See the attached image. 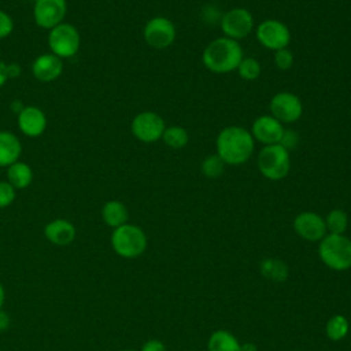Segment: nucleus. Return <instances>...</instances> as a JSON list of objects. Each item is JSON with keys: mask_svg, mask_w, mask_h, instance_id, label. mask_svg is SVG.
Returning <instances> with one entry per match:
<instances>
[{"mask_svg": "<svg viewBox=\"0 0 351 351\" xmlns=\"http://www.w3.org/2000/svg\"><path fill=\"white\" fill-rule=\"evenodd\" d=\"M255 140L250 130L243 126H226L217 138V155L229 166H240L245 163L254 154Z\"/></svg>", "mask_w": 351, "mask_h": 351, "instance_id": "f257e3e1", "label": "nucleus"}, {"mask_svg": "<svg viewBox=\"0 0 351 351\" xmlns=\"http://www.w3.org/2000/svg\"><path fill=\"white\" fill-rule=\"evenodd\" d=\"M243 58V49L239 41L225 36L208 43L202 53L204 67L214 74H228L234 71Z\"/></svg>", "mask_w": 351, "mask_h": 351, "instance_id": "f03ea898", "label": "nucleus"}, {"mask_svg": "<svg viewBox=\"0 0 351 351\" xmlns=\"http://www.w3.org/2000/svg\"><path fill=\"white\" fill-rule=\"evenodd\" d=\"M319 259L332 270L343 271L351 267V240L344 234H326L318 245Z\"/></svg>", "mask_w": 351, "mask_h": 351, "instance_id": "7ed1b4c3", "label": "nucleus"}, {"mask_svg": "<svg viewBox=\"0 0 351 351\" xmlns=\"http://www.w3.org/2000/svg\"><path fill=\"white\" fill-rule=\"evenodd\" d=\"M110 241L114 252L125 259H134L143 255L147 248V234L140 226L133 223L115 228Z\"/></svg>", "mask_w": 351, "mask_h": 351, "instance_id": "20e7f679", "label": "nucleus"}, {"mask_svg": "<svg viewBox=\"0 0 351 351\" xmlns=\"http://www.w3.org/2000/svg\"><path fill=\"white\" fill-rule=\"evenodd\" d=\"M256 166L265 178L280 181L285 178L291 170L289 152L280 144L265 145L258 154Z\"/></svg>", "mask_w": 351, "mask_h": 351, "instance_id": "39448f33", "label": "nucleus"}, {"mask_svg": "<svg viewBox=\"0 0 351 351\" xmlns=\"http://www.w3.org/2000/svg\"><path fill=\"white\" fill-rule=\"evenodd\" d=\"M81 45V36L77 27L71 23L62 22L52 27L48 33V47L51 53L60 59L73 58Z\"/></svg>", "mask_w": 351, "mask_h": 351, "instance_id": "423d86ee", "label": "nucleus"}, {"mask_svg": "<svg viewBox=\"0 0 351 351\" xmlns=\"http://www.w3.org/2000/svg\"><path fill=\"white\" fill-rule=\"evenodd\" d=\"M177 32L174 23L162 15L152 16L143 29V37L145 43L154 49H166L176 40Z\"/></svg>", "mask_w": 351, "mask_h": 351, "instance_id": "0eeeda50", "label": "nucleus"}, {"mask_svg": "<svg viewBox=\"0 0 351 351\" xmlns=\"http://www.w3.org/2000/svg\"><path fill=\"white\" fill-rule=\"evenodd\" d=\"M165 129L166 125L163 118L155 111H141L132 119L130 123L133 136L138 141L147 144L162 140Z\"/></svg>", "mask_w": 351, "mask_h": 351, "instance_id": "6e6552de", "label": "nucleus"}, {"mask_svg": "<svg viewBox=\"0 0 351 351\" xmlns=\"http://www.w3.org/2000/svg\"><path fill=\"white\" fill-rule=\"evenodd\" d=\"M255 36L262 47L274 52L288 48V44L291 43L289 27L277 19H266L261 22L255 30Z\"/></svg>", "mask_w": 351, "mask_h": 351, "instance_id": "1a4fd4ad", "label": "nucleus"}, {"mask_svg": "<svg viewBox=\"0 0 351 351\" xmlns=\"http://www.w3.org/2000/svg\"><path fill=\"white\" fill-rule=\"evenodd\" d=\"M219 26L225 37L239 41L252 32L254 16L247 8L236 7L222 14Z\"/></svg>", "mask_w": 351, "mask_h": 351, "instance_id": "9d476101", "label": "nucleus"}, {"mask_svg": "<svg viewBox=\"0 0 351 351\" xmlns=\"http://www.w3.org/2000/svg\"><path fill=\"white\" fill-rule=\"evenodd\" d=\"M269 110L270 115L281 123H293L303 115V103L295 93L278 92L270 99Z\"/></svg>", "mask_w": 351, "mask_h": 351, "instance_id": "9b49d317", "label": "nucleus"}, {"mask_svg": "<svg viewBox=\"0 0 351 351\" xmlns=\"http://www.w3.org/2000/svg\"><path fill=\"white\" fill-rule=\"evenodd\" d=\"M67 14L66 0H34L33 18L37 26L51 30L63 22Z\"/></svg>", "mask_w": 351, "mask_h": 351, "instance_id": "f8f14e48", "label": "nucleus"}, {"mask_svg": "<svg viewBox=\"0 0 351 351\" xmlns=\"http://www.w3.org/2000/svg\"><path fill=\"white\" fill-rule=\"evenodd\" d=\"M293 230L307 241H321L326 236L325 219L313 211H303L293 219Z\"/></svg>", "mask_w": 351, "mask_h": 351, "instance_id": "ddd939ff", "label": "nucleus"}, {"mask_svg": "<svg viewBox=\"0 0 351 351\" xmlns=\"http://www.w3.org/2000/svg\"><path fill=\"white\" fill-rule=\"evenodd\" d=\"M282 123L271 115L258 117L251 126V134L255 141L262 143L263 145L278 144L284 133Z\"/></svg>", "mask_w": 351, "mask_h": 351, "instance_id": "4468645a", "label": "nucleus"}, {"mask_svg": "<svg viewBox=\"0 0 351 351\" xmlns=\"http://www.w3.org/2000/svg\"><path fill=\"white\" fill-rule=\"evenodd\" d=\"M16 115V123L22 134L27 137H38L45 132L47 117L40 107L25 106Z\"/></svg>", "mask_w": 351, "mask_h": 351, "instance_id": "2eb2a0df", "label": "nucleus"}, {"mask_svg": "<svg viewBox=\"0 0 351 351\" xmlns=\"http://www.w3.org/2000/svg\"><path fill=\"white\" fill-rule=\"evenodd\" d=\"M63 60L53 53H43L33 60L32 74L40 82H52L60 77Z\"/></svg>", "mask_w": 351, "mask_h": 351, "instance_id": "dca6fc26", "label": "nucleus"}, {"mask_svg": "<svg viewBox=\"0 0 351 351\" xmlns=\"http://www.w3.org/2000/svg\"><path fill=\"white\" fill-rule=\"evenodd\" d=\"M45 239L59 247L69 245L77 236V229L73 222L64 218H56L49 221L44 228Z\"/></svg>", "mask_w": 351, "mask_h": 351, "instance_id": "f3484780", "label": "nucleus"}, {"mask_svg": "<svg viewBox=\"0 0 351 351\" xmlns=\"http://www.w3.org/2000/svg\"><path fill=\"white\" fill-rule=\"evenodd\" d=\"M22 155L21 140L8 130H0V167H8Z\"/></svg>", "mask_w": 351, "mask_h": 351, "instance_id": "a211bd4d", "label": "nucleus"}, {"mask_svg": "<svg viewBox=\"0 0 351 351\" xmlns=\"http://www.w3.org/2000/svg\"><path fill=\"white\" fill-rule=\"evenodd\" d=\"M101 219L107 226L115 229L128 223L129 211L121 200H108L101 207Z\"/></svg>", "mask_w": 351, "mask_h": 351, "instance_id": "6ab92c4d", "label": "nucleus"}, {"mask_svg": "<svg viewBox=\"0 0 351 351\" xmlns=\"http://www.w3.org/2000/svg\"><path fill=\"white\" fill-rule=\"evenodd\" d=\"M5 177L15 189H25L33 182V170L27 163L16 160L7 167Z\"/></svg>", "mask_w": 351, "mask_h": 351, "instance_id": "aec40b11", "label": "nucleus"}, {"mask_svg": "<svg viewBox=\"0 0 351 351\" xmlns=\"http://www.w3.org/2000/svg\"><path fill=\"white\" fill-rule=\"evenodd\" d=\"M208 351H241V344L237 337L225 329H218L211 333L207 344Z\"/></svg>", "mask_w": 351, "mask_h": 351, "instance_id": "412c9836", "label": "nucleus"}, {"mask_svg": "<svg viewBox=\"0 0 351 351\" xmlns=\"http://www.w3.org/2000/svg\"><path fill=\"white\" fill-rule=\"evenodd\" d=\"M259 271L265 278H269L276 282H282L288 277V266L274 258H266L259 263Z\"/></svg>", "mask_w": 351, "mask_h": 351, "instance_id": "4be33fe9", "label": "nucleus"}, {"mask_svg": "<svg viewBox=\"0 0 351 351\" xmlns=\"http://www.w3.org/2000/svg\"><path fill=\"white\" fill-rule=\"evenodd\" d=\"M162 140L169 148L181 149L188 144L189 134L182 126L173 125V126H166V129L163 132V136H162Z\"/></svg>", "mask_w": 351, "mask_h": 351, "instance_id": "5701e85b", "label": "nucleus"}, {"mask_svg": "<svg viewBox=\"0 0 351 351\" xmlns=\"http://www.w3.org/2000/svg\"><path fill=\"white\" fill-rule=\"evenodd\" d=\"M348 225L347 213L341 208H333L325 217V226L326 232L333 234H343Z\"/></svg>", "mask_w": 351, "mask_h": 351, "instance_id": "b1692460", "label": "nucleus"}, {"mask_svg": "<svg viewBox=\"0 0 351 351\" xmlns=\"http://www.w3.org/2000/svg\"><path fill=\"white\" fill-rule=\"evenodd\" d=\"M325 332H326L328 339H330L333 341H339V340L344 339L348 333V321H347V318L341 314H336V315L330 317L329 321L326 322Z\"/></svg>", "mask_w": 351, "mask_h": 351, "instance_id": "393cba45", "label": "nucleus"}, {"mask_svg": "<svg viewBox=\"0 0 351 351\" xmlns=\"http://www.w3.org/2000/svg\"><path fill=\"white\" fill-rule=\"evenodd\" d=\"M223 170L225 163L217 154L207 155L200 163V171L207 178H217L223 173Z\"/></svg>", "mask_w": 351, "mask_h": 351, "instance_id": "a878e982", "label": "nucleus"}, {"mask_svg": "<svg viewBox=\"0 0 351 351\" xmlns=\"http://www.w3.org/2000/svg\"><path fill=\"white\" fill-rule=\"evenodd\" d=\"M236 70H237L239 75L245 81H254L261 75V64L252 56L243 58Z\"/></svg>", "mask_w": 351, "mask_h": 351, "instance_id": "bb28decb", "label": "nucleus"}, {"mask_svg": "<svg viewBox=\"0 0 351 351\" xmlns=\"http://www.w3.org/2000/svg\"><path fill=\"white\" fill-rule=\"evenodd\" d=\"M16 197V189L7 181H0V208H5L14 203Z\"/></svg>", "mask_w": 351, "mask_h": 351, "instance_id": "cd10ccee", "label": "nucleus"}, {"mask_svg": "<svg viewBox=\"0 0 351 351\" xmlns=\"http://www.w3.org/2000/svg\"><path fill=\"white\" fill-rule=\"evenodd\" d=\"M274 64L278 70L287 71L293 66V53L288 48H282L274 52Z\"/></svg>", "mask_w": 351, "mask_h": 351, "instance_id": "c85d7f7f", "label": "nucleus"}, {"mask_svg": "<svg viewBox=\"0 0 351 351\" xmlns=\"http://www.w3.org/2000/svg\"><path fill=\"white\" fill-rule=\"evenodd\" d=\"M21 75V67L18 63H4L0 60V88L11 78Z\"/></svg>", "mask_w": 351, "mask_h": 351, "instance_id": "c756f323", "label": "nucleus"}, {"mask_svg": "<svg viewBox=\"0 0 351 351\" xmlns=\"http://www.w3.org/2000/svg\"><path fill=\"white\" fill-rule=\"evenodd\" d=\"M281 147H284L288 152L295 149L299 144V134L295 130L291 129H284V133L281 136V140L278 143Z\"/></svg>", "mask_w": 351, "mask_h": 351, "instance_id": "7c9ffc66", "label": "nucleus"}, {"mask_svg": "<svg viewBox=\"0 0 351 351\" xmlns=\"http://www.w3.org/2000/svg\"><path fill=\"white\" fill-rule=\"evenodd\" d=\"M14 30V21L10 14L0 10V40L8 37Z\"/></svg>", "mask_w": 351, "mask_h": 351, "instance_id": "2f4dec72", "label": "nucleus"}, {"mask_svg": "<svg viewBox=\"0 0 351 351\" xmlns=\"http://www.w3.org/2000/svg\"><path fill=\"white\" fill-rule=\"evenodd\" d=\"M140 351H166V347L160 340L152 339V340L145 341Z\"/></svg>", "mask_w": 351, "mask_h": 351, "instance_id": "473e14b6", "label": "nucleus"}, {"mask_svg": "<svg viewBox=\"0 0 351 351\" xmlns=\"http://www.w3.org/2000/svg\"><path fill=\"white\" fill-rule=\"evenodd\" d=\"M11 325V317L3 308L0 310V332H4Z\"/></svg>", "mask_w": 351, "mask_h": 351, "instance_id": "72a5a7b5", "label": "nucleus"}, {"mask_svg": "<svg viewBox=\"0 0 351 351\" xmlns=\"http://www.w3.org/2000/svg\"><path fill=\"white\" fill-rule=\"evenodd\" d=\"M4 300H5V291H4V287H3V284L0 282V310L3 308Z\"/></svg>", "mask_w": 351, "mask_h": 351, "instance_id": "f704fd0d", "label": "nucleus"}, {"mask_svg": "<svg viewBox=\"0 0 351 351\" xmlns=\"http://www.w3.org/2000/svg\"><path fill=\"white\" fill-rule=\"evenodd\" d=\"M241 351H256V347H255V344L247 343V344L241 346Z\"/></svg>", "mask_w": 351, "mask_h": 351, "instance_id": "c9c22d12", "label": "nucleus"}, {"mask_svg": "<svg viewBox=\"0 0 351 351\" xmlns=\"http://www.w3.org/2000/svg\"><path fill=\"white\" fill-rule=\"evenodd\" d=\"M123 351H134V350H123Z\"/></svg>", "mask_w": 351, "mask_h": 351, "instance_id": "e433bc0d", "label": "nucleus"}]
</instances>
